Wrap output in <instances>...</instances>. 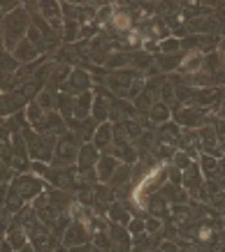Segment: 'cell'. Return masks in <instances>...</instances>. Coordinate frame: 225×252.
Returning a JSON list of instances; mask_svg holds the SVG:
<instances>
[{
	"mask_svg": "<svg viewBox=\"0 0 225 252\" xmlns=\"http://www.w3.org/2000/svg\"><path fill=\"white\" fill-rule=\"evenodd\" d=\"M12 56L16 58V63H33V61H38V56H39V51H38V46L33 44V42H28V39H21L19 44L12 49Z\"/></svg>",
	"mask_w": 225,
	"mask_h": 252,
	"instance_id": "obj_14",
	"label": "cell"
},
{
	"mask_svg": "<svg viewBox=\"0 0 225 252\" xmlns=\"http://www.w3.org/2000/svg\"><path fill=\"white\" fill-rule=\"evenodd\" d=\"M179 127L174 121H165L160 123V130H158V144H165V146H174L177 148V141H179Z\"/></svg>",
	"mask_w": 225,
	"mask_h": 252,
	"instance_id": "obj_15",
	"label": "cell"
},
{
	"mask_svg": "<svg viewBox=\"0 0 225 252\" xmlns=\"http://www.w3.org/2000/svg\"><path fill=\"white\" fill-rule=\"evenodd\" d=\"M44 178L42 176H31V174H24V176H16L14 181H12V188H14L21 197L26 199H35L39 192L44 190Z\"/></svg>",
	"mask_w": 225,
	"mask_h": 252,
	"instance_id": "obj_4",
	"label": "cell"
},
{
	"mask_svg": "<svg viewBox=\"0 0 225 252\" xmlns=\"http://www.w3.org/2000/svg\"><path fill=\"white\" fill-rule=\"evenodd\" d=\"M144 208H149V213L151 215H155V218H167V213H170V206H167V201H165L160 194H149V199H147V204H144Z\"/></svg>",
	"mask_w": 225,
	"mask_h": 252,
	"instance_id": "obj_19",
	"label": "cell"
},
{
	"mask_svg": "<svg viewBox=\"0 0 225 252\" xmlns=\"http://www.w3.org/2000/svg\"><path fill=\"white\" fill-rule=\"evenodd\" d=\"M79 141L81 139L75 132H63L61 139L56 141V151L51 153V167H70L77 160L79 153Z\"/></svg>",
	"mask_w": 225,
	"mask_h": 252,
	"instance_id": "obj_2",
	"label": "cell"
},
{
	"mask_svg": "<svg viewBox=\"0 0 225 252\" xmlns=\"http://www.w3.org/2000/svg\"><path fill=\"white\" fill-rule=\"evenodd\" d=\"M44 181H49L58 190H70V188L77 185V169L72 164L70 167H49Z\"/></svg>",
	"mask_w": 225,
	"mask_h": 252,
	"instance_id": "obj_5",
	"label": "cell"
},
{
	"mask_svg": "<svg viewBox=\"0 0 225 252\" xmlns=\"http://www.w3.org/2000/svg\"><path fill=\"white\" fill-rule=\"evenodd\" d=\"M88 241H91V234H88L84 222L75 220L63 231V248H81V245H86Z\"/></svg>",
	"mask_w": 225,
	"mask_h": 252,
	"instance_id": "obj_6",
	"label": "cell"
},
{
	"mask_svg": "<svg viewBox=\"0 0 225 252\" xmlns=\"http://www.w3.org/2000/svg\"><path fill=\"white\" fill-rule=\"evenodd\" d=\"M100 158V151L95 148L93 144H84L79 146V153H77V171H86V169H93L95 162Z\"/></svg>",
	"mask_w": 225,
	"mask_h": 252,
	"instance_id": "obj_10",
	"label": "cell"
},
{
	"mask_svg": "<svg viewBox=\"0 0 225 252\" xmlns=\"http://www.w3.org/2000/svg\"><path fill=\"white\" fill-rule=\"evenodd\" d=\"M63 2H70V5H84L86 0H63Z\"/></svg>",
	"mask_w": 225,
	"mask_h": 252,
	"instance_id": "obj_35",
	"label": "cell"
},
{
	"mask_svg": "<svg viewBox=\"0 0 225 252\" xmlns=\"http://www.w3.org/2000/svg\"><path fill=\"white\" fill-rule=\"evenodd\" d=\"M158 248H160V250H179L177 243H167V241H165V243H158Z\"/></svg>",
	"mask_w": 225,
	"mask_h": 252,
	"instance_id": "obj_33",
	"label": "cell"
},
{
	"mask_svg": "<svg viewBox=\"0 0 225 252\" xmlns=\"http://www.w3.org/2000/svg\"><path fill=\"white\" fill-rule=\"evenodd\" d=\"M109 77H105V84L112 88V93H116L118 97H125V93H128V88H130L137 79L142 77L137 69H116V72H107Z\"/></svg>",
	"mask_w": 225,
	"mask_h": 252,
	"instance_id": "obj_3",
	"label": "cell"
},
{
	"mask_svg": "<svg viewBox=\"0 0 225 252\" xmlns=\"http://www.w3.org/2000/svg\"><path fill=\"white\" fill-rule=\"evenodd\" d=\"M197 49L200 51H209V49H214V46H218V35L214 32V35H197Z\"/></svg>",
	"mask_w": 225,
	"mask_h": 252,
	"instance_id": "obj_27",
	"label": "cell"
},
{
	"mask_svg": "<svg viewBox=\"0 0 225 252\" xmlns=\"http://www.w3.org/2000/svg\"><path fill=\"white\" fill-rule=\"evenodd\" d=\"M14 7H19V0H0V16H5Z\"/></svg>",
	"mask_w": 225,
	"mask_h": 252,
	"instance_id": "obj_31",
	"label": "cell"
},
{
	"mask_svg": "<svg viewBox=\"0 0 225 252\" xmlns=\"http://www.w3.org/2000/svg\"><path fill=\"white\" fill-rule=\"evenodd\" d=\"M179 49H181V42L177 37H165L160 39V44H158V51L160 54H177Z\"/></svg>",
	"mask_w": 225,
	"mask_h": 252,
	"instance_id": "obj_26",
	"label": "cell"
},
{
	"mask_svg": "<svg viewBox=\"0 0 225 252\" xmlns=\"http://www.w3.org/2000/svg\"><path fill=\"white\" fill-rule=\"evenodd\" d=\"M7 178H9V167L2 160H0V183H5Z\"/></svg>",
	"mask_w": 225,
	"mask_h": 252,
	"instance_id": "obj_32",
	"label": "cell"
},
{
	"mask_svg": "<svg viewBox=\"0 0 225 252\" xmlns=\"http://www.w3.org/2000/svg\"><path fill=\"white\" fill-rule=\"evenodd\" d=\"M28 26H31V14H28L26 7L19 5V7H14L12 12H7V14L2 16V46L12 51V49L26 37Z\"/></svg>",
	"mask_w": 225,
	"mask_h": 252,
	"instance_id": "obj_1",
	"label": "cell"
},
{
	"mask_svg": "<svg viewBox=\"0 0 225 252\" xmlns=\"http://www.w3.org/2000/svg\"><path fill=\"white\" fill-rule=\"evenodd\" d=\"M130 63L135 65V67H144L149 72V67L153 65V58H151V56H147V54H132L130 56Z\"/></svg>",
	"mask_w": 225,
	"mask_h": 252,
	"instance_id": "obj_28",
	"label": "cell"
},
{
	"mask_svg": "<svg viewBox=\"0 0 225 252\" xmlns=\"http://www.w3.org/2000/svg\"><path fill=\"white\" fill-rule=\"evenodd\" d=\"M200 171L202 174H207L209 178H221V162L218 158L209 153H202L200 155Z\"/></svg>",
	"mask_w": 225,
	"mask_h": 252,
	"instance_id": "obj_20",
	"label": "cell"
},
{
	"mask_svg": "<svg viewBox=\"0 0 225 252\" xmlns=\"http://www.w3.org/2000/svg\"><path fill=\"white\" fill-rule=\"evenodd\" d=\"M118 167V160L114 158L112 153H102L100 158H98V162H95V174H98V181H102V183H107L109 176L114 174V169Z\"/></svg>",
	"mask_w": 225,
	"mask_h": 252,
	"instance_id": "obj_12",
	"label": "cell"
},
{
	"mask_svg": "<svg viewBox=\"0 0 225 252\" xmlns=\"http://www.w3.org/2000/svg\"><path fill=\"white\" fill-rule=\"evenodd\" d=\"M147 2H149V0H147Z\"/></svg>",
	"mask_w": 225,
	"mask_h": 252,
	"instance_id": "obj_38",
	"label": "cell"
},
{
	"mask_svg": "<svg viewBox=\"0 0 225 252\" xmlns=\"http://www.w3.org/2000/svg\"><path fill=\"white\" fill-rule=\"evenodd\" d=\"M91 139H93V146L98 151H107L109 146H112V123H107V121L98 123V127H95Z\"/></svg>",
	"mask_w": 225,
	"mask_h": 252,
	"instance_id": "obj_17",
	"label": "cell"
},
{
	"mask_svg": "<svg viewBox=\"0 0 225 252\" xmlns=\"http://www.w3.org/2000/svg\"><path fill=\"white\" fill-rule=\"evenodd\" d=\"M130 63V54H109L107 56V61H105V67L107 69H121V67H125Z\"/></svg>",
	"mask_w": 225,
	"mask_h": 252,
	"instance_id": "obj_25",
	"label": "cell"
},
{
	"mask_svg": "<svg viewBox=\"0 0 225 252\" xmlns=\"http://www.w3.org/2000/svg\"><path fill=\"white\" fill-rule=\"evenodd\" d=\"M35 102H38L42 109H47V111H49V109H54V93H51V91H39Z\"/></svg>",
	"mask_w": 225,
	"mask_h": 252,
	"instance_id": "obj_29",
	"label": "cell"
},
{
	"mask_svg": "<svg viewBox=\"0 0 225 252\" xmlns=\"http://www.w3.org/2000/svg\"><path fill=\"white\" fill-rule=\"evenodd\" d=\"M160 227H163V222H160V218H155V215H151V218L144 220V231H147V234L160 231Z\"/></svg>",
	"mask_w": 225,
	"mask_h": 252,
	"instance_id": "obj_30",
	"label": "cell"
},
{
	"mask_svg": "<svg viewBox=\"0 0 225 252\" xmlns=\"http://www.w3.org/2000/svg\"><path fill=\"white\" fill-rule=\"evenodd\" d=\"M179 72L181 74H195L202 69V51H190V54L181 56V63H179Z\"/></svg>",
	"mask_w": 225,
	"mask_h": 252,
	"instance_id": "obj_18",
	"label": "cell"
},
{
	"mask_svg": "<svg viewBox=\"0 0 225 252\" xmlns=\"http://www.w3.org/2000/svg\"><path fill=\"white\" fill-rule=\"evenodd\" d=\"M109 28L114 31V35H125L132 28V16L128 9H114V14L109 19Z\"/></svg>",
	"mask_w": 225,
	"mask_h": 252,
	"instance_id": "obj_13",
	"label": "cell"
},
{
	"mask_svg": "<svg viewBox=\"0 0 225 252\" xmlns=\"http://www.w3.org/2000/svg\"><path fill=\"white\" fill-rule=\"evenodd\" d=\"M0 51H2V16H0Z\"/></svg>",
	"mask_w": 225,
	"mask_h": 252,
	"instance_id": "obj_36",
	"label": "cell"
},
{
	"mask_svg": "<svg viewBox=\"0 0 225 252\" xmlns=\"http://www.w3.org/2000/svg\"><path fill=\"white\" fill-rule=\"evenodd\" d=\"M158 190H160V197H163L167 204H184V201H186V190H184L181 185H177V183L165 181Z\"/></svg>",
	"mask_w": 225,
	"mask_h": 252,
	"instance_id": "obj_16",
	"label": "cell"
},
{
	"mask_svg": "<svg viewBox=\"0 0 225 252\" xmlns=\"http://www.w3.org/2000/svg\"><path fill=\"white\" fill-rule=\"evenodd\" d=\"M107 234L109 238H112V243H114V248H130L132 245V236L130 231H128V227L125 224H121V222H109L107 224Z\"/></svg>",
	"mask_w": 225,
	"mask_h": 252,
	"instance_id": "obj_9",
	"label": "cell"
},
{
	"mask_svg": "<svg viewBox=\"0 0 225 252\" xmlns=\"http://www.w3.org/2000/svg\"><path fill=\"white\" fill-rule=\"evenodd\" d=\"M207 109L204 107H195V104H188V107L174 111V123L177 125H186V127H200L204 118H207Z\"/></svg>",
	"mask_w": 225,
	"mask_h": 252,
	"instance_id": "obj_7",
	"label": "cell"
},
{
	"mask_svg": "<svg viewBox=\"0 0 225 252\" xmlns=\"http://www.w3.org/2000/svg\"><path fill=\"white\" fill-rule=\"evenodd\" d=\"M147 118L151 123H165V121H170V107L165 104V102H153L151 107L147 109Z\"/></svg>",
	"mask_w": 225,
	"mask_h": 252,
	"instance_id": "obj_21",
	"label": "cell"
},
{
	"mask_svg": "<svg viewBox=\"0 0 225 252\" xmlns=\"http://www.w3.org/2000/svg\"><path fill=\"white\" fill-rule=\"evenodd\" d=\"M88 86H91V74L86 72V69H70V74L65 79V84H63V91L70 93V95H79V93L88 91Z\"/></svg>",
	"mask_w": 225,
	"mask_h": 252,
	"instance_id": "obj_8",
	"label": "cell"
},
{
	"mask_svg": "<svg viewBox=\"0 0 225 252\" xmlns=\"http://www.w3.org/2000/svg\"><path fill=\"white\" fill-rule=\"evenodd\" d=\"M81 32V23L77 19H63V31H61V37L65 42H75Z\"/></svg>",
	"mask_w": 225,
	"mask_h": 252,
	"instance_id": "obj_24",
	"label": "cell"
},
{
	"mask_svg": "<svg viewBox=\"0 0 225 252\" xmlns=\"http://www.w3.org/2000/svg\"><path fill=\"white\" fill-rule=\"evenodd\" d=\"M179 185H181L184 190H195V188H200V185H202V171H200V164L190 162L188 167L181 169V181H179Z\"/></svg>",
	"mask_w": 225,
	"mask_h": 252,
	"instance_id": "obj_11",
	"label": "cell"
},
{
	"mask_svg": "<svg viewBox=\"0 0 225 252\" xmlns=\"http://www.w3.org/2000/svg\"><path fill=\"white\" fill-rule=\"evenodd\" d=\"M181 56L184 54H155V63H158V67L163 69V72H172V69L179 67V63H181Z\"/></svg>",
	"mask_w": 225,
	"mask_h": 252,
	"instance_id": "obj_23",
	"label": "cell"
},
{
	"mask_svg": "<svg viewBox=\"0 0 225 252\" xmlns=\"http://www.w3.org/2000/svg\"><path fill=\"white\" fill-rule=\"evenodd\" d=\"M125 181H130V167H128V164H125V162H118V167L114 169V174L109 176V188H112V190H116L118 185H123Z\"/></svg>",
	"mask_w": 225,
	"mask_h": 252,
	"instance_id": "obj_22",
	"label": "cell"
},
{
	"mask_svg": "<svg viewBox=\"0 0 225 252\" xmlns=\"http://www.w3.org/2000/svg\"><path fill=\"white\" fill-rule=\"evenodd\" d=\"M202 5H209V7H218L221 5V0H200Z\"/></svg>",
	"mask_w": 225,
	"mask_h": 252,
	"instance_id": "obj_34",
	"label": "cell"
},
{
	"mask_svg": "<svg viewBox=\"0 0 225 252\" xmlns=\"http://www.w3.org/2000/svg\"><path fill=\"white\" fill-rule=\"evenodd\" d=\"M0 125H2V118H0Z\"/></svg>",
	"mask_w": 225,
	"mask_h": 252,
	"instance_id": "obj_37",
	"label": "cell"
}]
</instances>
